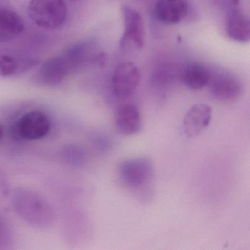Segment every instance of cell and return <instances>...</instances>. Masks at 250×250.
<instances>
[{"instance_id":"cell-13","label":"cell","mask_w":250,"mask_h":250,"mask_svg":"<svg viewBox=\"0 0 250 250\" xmlns=\"http://www.w3.org/2000/svg\"><path fill=\"white\" fill-rule=\"evenodd\" d=\"M24 30L22 19L11 8L0 10V43L11 42Z\"/></svg>"},{"instance_id":"cell-4","label":"cell","mask_w":250,"mask_h":250,"mask_svg":"<svg viewBox=\"0 0 250 250\" xmlns=\"http://www.w3.org/2000/svg\"><path fill=\"white\" fill-rule=\"evenodd\" d=\"M51 128L50 120L44 112L31 111L24 114L13 126L14 138L20 140H40L47 135Z\"/></svg>"},{"instance_id":"cell-18","label":"cell","mask_w":250,"mask_h":250,"mask_svg":"<svg viewBox=\"0 0 250 250\" xmlns=\"http://www.w3.org/2000/svg\"><path fill=\"white\" fill-rule=\"evenodd\" d=\"M71 1H73V2H75V1H77V0H71Z\"/></svg>"},{"instance_id":"cell-6","label":"cell","mask_w":250,"mask_h":250,"mask_svg":"<svg viewBox=\"0 0 250 250\" xmlns=\"http://www.w3.org/2000/svg\"><path fill=\"white\" fill-rule=\"evenodd\" d=\"M140 81V71L133 62H121L112 74V91L118 99H128L134 94Z\"/></svg>"},{"instance_id":"cell-8","label":"cell","mask_w":250,"mask_h":250,"mask_svg":"<svg viewBox=\"0 0 250 250\" xmlns=\"http://www.w3.org/2000/svg\"><path fill=\"white\" fill-rule=\"evenodd\" d=\"M225 30L232 40L241 43L248 42L250 39V22L240 6L239 0H232L227 16Z\"/></svg>"},{"instance_id":"cell-17","label":"cell","mask_w":250,"mask_h":250,"mask_svg":"<svg viewBox=\"0 0 250 250\" xmlns=\"http://www.w3.org/2000/svg\"><path fill=\"white\" fill-rule=\"evenodd\" d=\"M2 134H3V132H2V128H1V126H0V140H1V139H2Z\"/></svg>"},{"instance_id":"cell-1","label":"cell","mask_w":250,"mask_h":250,"mask_svg":"<svg viewBox=\"0 0 250 250\" xmlns=\"http://www.w3.org/2000/svg\"><path fill=\"white\" fill-rule=\"evenodd\" d=\"M118 174L121 183L130 191L144 197L151 192L155 169L149 158L136 157L123 161L118 167Z\"/></svg>"},{"instance_id":"cell-5","label":"cell","mask_w":250,"mask_h":250,"mask_svg":"<svg viewBox=\"0 0 250 250\" xmlns=\"http://www.w3.org/2000/svg\"><path fill=\"white\" fill-rule=\"evenodd\" d=\"M124 33L119 45L124 49L140 50L145 44V29L143 17L138 11L128 5L121 6Z\"/></svg>"},{"instance_id":"cell-3","label":"cell","mask_w":250,"mask_h":250,"mask_svg":"<svg viewBox=\"0 0 250 250\" xmlns=\"http://www.w3.org/2000/svg\"><path fill=\"white\" fill-rule=\"evenodd\" d=\"M68 8L65 0H30L28 17L43 30L59 28L66 20Z\"/></svg>"},{"instance_id":"cell-2","label":"cell","mask_w":250,"mask_h":250,"mask_svg":"<svg viewBox=\"0 0 250 250\" xmlns=\"http://www.w3.org/2000/svg\"><path fill=\"white\" fill-rule=\"evenodd\" d=\"M14 205L21 217L36 226L48 227L55 220L52 206L44 197L35 191L24 188L17 190Z\"/></svg>"},{"instance_id":"cell-16","label":"cell","mask_w":250,"mask_h":250,"mask_svg":"<svg viewBox=\"0 0 250 250\" xmlns=\"http://www.w3.org/2000/svg\"><path fill=\"white\" fill-rule=\"evenodd\" d=\"M11 8L8 0H0V10Z\"/></svg>"},{"instance_id":"cell-12","label":"cell","mask_w":250,"mask_h":250,"mask_svg":"<svg viewBox=\"0 0 250 250\" xmlns=\"http://www.w3.org/2000/svg\"><path fill=\"white\" fill-rule=\"evenodd\" d=\"M115 121L119 132L125 136L137 134L143 125L138 107L131 104L121 105L116 109Z\"/></svg>"},{"instance_id":"cell-7","label":"cell","mask_w":250,"mask_h":250,"mask_svg":"<svg viewBox=\"0 0 250 250\" xmlns=\"http://www.w3.org/2000/svg\"><path fill=\"white\" fill-rule=\"evenodd\" d=\"M208 85L212 95L222 102H232L238 100L243 91L240 80L232 74L218 73L210 77Z\"/></svg>"},{"instance_id":"cell-9","label":"cell","mask_w":250,"mask_h":250,"mask_svg":"<svg viewBox=\"0 0 250 250\" xmlns=\"http://www.w3.org/2000/svg\"><path fill=\"white\" fill-rule=\"evenodd\" d=\"M189 12L187 0H158L154 8L156 20L167 25L179 24Z\"/></svg>"},{"instance_id":"cell-10","label":"cell","mask_w":250,"mask_h":250,"mask_svg":"<svg viewBox=\"0 0 250 250\" xmlns=\"http://www.w3.org/2000/svg\"><path fill=\"white\" fill-rule=\"evenodd\" d=\"M62 55L47 60L39 68L36 75V83L45 86H55L71 75Z\"/></svg>"},{"instance_id":"cell-15","label":"cell","mask_w":250,"mask_h":250,"mask_svg":"<svg viewBox=\"0 0 250 250\" xmlns=\"http://www.w3.org/2000/svg\"><path fill=\"white\" fill-rule=\"evenodd\" d=\"M210 77L211 74L204 65L199 62H191L184 68L182 80L188 88L198 90L208 85Z\"/></svg>"},{"instance_id":"cell-11","label":"cell","mask_w":250,"mask_h":250,"mask_svg":"<svg viewBox=\"0 0 250 250\" xmlns=\"http://www.w3.org/2000/svg\"><path fill=\"white\" fill-rule=\"evenodd\" d=\"M212 118L210 106L203 104L194 105L188 109L183 120L184 133L188 137H195L210 124Z\"/></svg>"},{"instance_id":"cell-14","label":"cell","mask_w":250,"mask_h":250,"mask_svg":"<svg viewBox=\"0 0 250 250\" xmlns=\"http://www.w3.org/2000/svg\"><path fill=\"white\" fill-rule=\"evenodd\" d=\"M39 63L38 60L0 54V77L18 75Z\"/></svg>"}]
</instances>
